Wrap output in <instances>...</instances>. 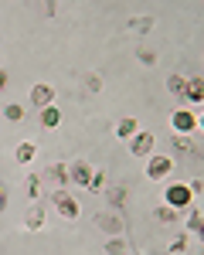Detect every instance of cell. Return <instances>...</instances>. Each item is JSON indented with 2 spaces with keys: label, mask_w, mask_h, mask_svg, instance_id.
Segmentation results:
<instances>
[{
  "label": "cell",
  "mask_w": 204,
  "mask_h": 255,
  "mask_svg": "<svg viewBox=\"0 0 204 255\" xmlns=\"http://www.w3.org/2000/svg\"><path fill=\"white\" fill-rule=\"evenodd\" d=\"M51 201H55V208H58L65 218H75V215H79V204H75V197H72V194L55 191V194H51Z\"/></svg>",
  "instance_id": "obj_1"
},
{
  "label": "cell",
  "mask_w": 204,
  "mask_h": 255,
  "mask_svg": "<svg viewBox=\"0 0 204 255\" xmlns=\"http://www.w3.org/2000/svg\"><path fill=\"white\" fill-rule=\"evenodd\" d=\"M167 204H170V208H184V204H191V187H187V184H174V187L167 191Z\"/></svg>",
  "instance_id": "obj_2"
},
{
  "label": "cell",
  "mask_w": 204,
  "mask_h": 255,
  "mask_svg": "<svg viewBox=\"0 0 204 255\" xmlns=\"http://www.w3.org/2000/svg\"><path fill=\"white\" fill-rule=\"evenodd\" d=\"M170 170H174V160H170V157H153V160H150V167H146V174L153 177V180H163Z\"/></svg>",
  "instance_id": "obj_3"
},
{
  "label": "cell",
  "mask_w": 204,
  "mask_h": 255,
  "mask_svg": "<svg viewBox=\"0 0 204 255\" xmlns=\"http://www.w3.org/2000/svg\"><path fill=\"white\" fill-rule=\"evenodd\" d=\"M31 102H34L38 109H44V106H51V102H55V92H51L48 85H34V89H31Z\"/></svg>",
  "instance_id": "obj_4"
},
{
  "label": "cell",
  "mask_w": 204,
  "mask_h": 255,
  "mask_svg": "<svg viewBox=\"0 0 204 255\" xmlns=\"http://www.w3.org/2000/svg\"><path fill=\"white\" fill-rule=\"evenodd\" d=\"M133 153H136V157H146V153H150V150H153V136H150V133H133Z\"/></svg>",
  "instance_id": "obj_5"
},
{
  "label": "cell",
  "mask_w": 204,
  "mask_h": 255,
  "mask_svg": "<svg viewBox=\"0 0 204 255\" xmlns=\"http://www.w3.org/2000/svg\"><path fill=\"white\" fill-rule=\"evenodd\" d=\"M96 225H99L102 232H112V235L122 232V218L119 215H105V211H102V215H96Z\"/></svg>",
  "instance_id": "obj_6"
},
{
  "label": "cell",
  "mask_w": 204,
  "mask_h": 255,
  "mask_svg": "<svg viewBox=\"0 0 204 255\" xmlns=\"http://www.w3.org/2000/svg\"><path fill=\"white\" fill-rule=\"evenodd\" d=\"M184 96H187V102H201V96H204V82L194 75L191 82H184Z\"/></svg>",
  "instance_id": "obj_7"
},
{
  "label": "cell",
  "mask_w": 204,
  "mask_h": 255,
  "mask_svg": "<svg viewBox=\"0 0 204 255\" xmlns=\"http://www.w3.org/2000/svg\"><path fill=\"white\" fill-rule=\"evenodd\" d=\"M68 177H72V180H75V184H85V187H89V180H92V167H89V163H75V167H72V170H68Z\"/></svg>",
  "instance_id": "obj_8"
},
{
  "label": "cell",
  "mask_w": 204,
  "mask_h": 255,
  "mask_svg": "<svg viewBox=\"0 0 204 255\" xmlns=\"http://www.w3.org/2000/svg\"><path fill=\"white\" fill-rule=\"evenodd\" d=\"M133 133H140V126H136V119H133V116H122L119 123H116V136L129 139Z\"/></svg>",
  "instance_id": "obj_9"
},
{
  "label": "cell",
  "mask_w": 204,
  "mask_h": 255,
  "mask_svg": "<svg viewBox=\"0 0 204 255\" xmlns=\"http://www.w3.org/2000/svg\"><path fill=\"white\" fill-rule=\"evenodd\" d=\"M194 126H198V119L191 116V113H187V109H181V113H177V116H174V129H181V133H191V129H194Z\"/></svg>",
  "instance_id": "obj_10"
},
{
  "label": "cell",
  "mask_w": 204,
  "mask_h": 255,
  "mask_svg": "<svg viewBox=\"0 0 204 255\" xmlns=\"http://www.w3.org/2000/svg\"><path fill=\"white\" fill-rule=\"evenodd\" d=\"M58 123H61V113L55 106H44V109H41V126H44V129H55Z\"/></svg>",
  "instance_id": "obj_11"
},
{
  "label": "cell",
  "mask_w": 204,
  "mask_h": 255,
  "mask_svg": "<svg viewBox=\"0 0 204 255\" xmlns=\"http://www.w3.org/2000/svg\"><path fill=\"white\" fill-rule=\"evenodd\" d=\"M24 225H27V228H31V232H34V228H41V225H44V211H41L38 204H34V208H31V211H27V215H24Z\"/></svg>",
  "instance_id": "obj_12"
},
{
  "label": "cell",
  "mask_w": 204,
  "mask_h": 255,
  "mask_svg": "<svg viewBox=\"0 0 204 255\" xmlns=\"http://www.w3.org/2000/svg\"><path fill=\"white\" fill-rule=\"evenodd\" d=\"M14 157H17L20 163H31V160L38 157V146H34V143H20V146H17V153H14Z\"/></svg>",
  "instance_id": "obj_13"
},
{
  "label": "cell",
  "mask_w": 204,
  "mask_h": 255,
  "mask_svg": "<svg viewBox=\"0 0 204 255\" xmlns=\"http://www.w3.org/2000/svg\"><path fill=\"white\" fill-rule=\"evenodd\" d=\"M48 177H51L55 184H68V170H65L61 163H51V167H48Z\"/></svg>",
  "instance_id": "obj_14"
},
{
  "label": "cell",
  "mask_w": 204,
  "mask_h": 255,
  "mask_svg": "<svg viewBox=\"0 0 204 255\" xmlns=\"http://www.w3.org/2000/svg\"><path fill=\"white\" fill-rule=\"evenodd\" d=\"M126 201H129V194H126V187H112V191H109V204H112V208H122Z\"/></svg>",
  "instance_id": "obj_15"
},
{
  "label": "cell",
  "mask_w": 204,
  "mask_h": 255,
  "mask_svg": "<svg viewBox=\"0 0 204 255\" xmlns=\"http://www.w3.org/2000/svg\"><path fill=\"white\" fill-rule=\"evenodd\" d=\"M89 191H92V194H102V191H105V174H99V170H92V180H89Z\"/></svg>",
  "instance_id": "obj_16"
},
{
  "label": "cell",
  "mask_w": 204,
  "mask_h": 255,
  "mask_svg": "<svg viewBox=\"0 0 204 255\" xmlns=\"http://www.w3.org/2000/svg\"><path fill=\"white\" fill-rule=\"evenodd\" d=\"M82 85H85V92H99V89H102V79L96 75V72H89V75L82 79Z\"/></svg>",
  "instance_id": "obj_17"
},
{
  "label": "cell",
  "mask_w": 204,
  "mask_h": 255,
  "mask_svg": "<svg viewBox=\"0 0 204 255\" xmlns=\"http://www.w3.org/2000/svg\"><path fill=\"white\" fill-rule=\"evenodd\" d=\"M153 218H157V221H174V218H177V211H174L170 204H160V208L153 211Z\"/></svg>",
  "instance_id": "obj_18"
},
{
  "label": "cell",
  "mask_w": 204,
  "mask_h": 255,
  "mask_svg": "<svg viewBox=\"0 0 204 255\" xmlns=\"http://www.w3.org/2000/svg\"><path fill=\"white\" fill-rule=\"evenodd\" d=\"M129 27H133V31H150V27H153V17H140V20H129Z\"/></svg>",
  "instance_id": "obj_19"
},
{
  "label": "cell",
  "mask_w": 204,
  "mask_h": 255,
  "mask_svg": "<svg viewBox=\"0 0 204 255\" xmlns=\"http://www.w3.org/2000/svg\"><path fill=\"white\" fill-rule=\"evenodd\" d=\"M187 228H191V232H201V228H204L201 211H191V221H187Z\"/></svg>",
  "instance_id": "obj_20"
},
{
  "label": "cell",
  "mask_w": 204,
  "mask_h": 255,
  "mask_svg": "<svg viewBox=\"0 0 204 255\" xmlns=\"http://www.w3.org/2000/svg\"><path fill=\"white\" fill-rule=\"evenodd\" d=\"M24 187H27V194H31V197H38V191H41V180H38V177H27V180H24Z\"/></svg>",
  "instance_id": "obj_21"
},
{
  "label": "cell",
  "mask_w": 204,
  "mask_h": 255,
  "mask_svg": "<svg viewBox=\"0 0 204 255\" xmlns=\"http://www.w3.org/2000/svg\"><path fill=\"white\" fill-rule=\"evenodd\" d=\"M167 85H170V92H174V96H184V79H181V75H174Z\"/></svg>",
  "instance_id": "obj_22"
},
{
  "label": "cell",
  "mask_w": 204,
  "mask_h": 255,
  "mask_svg": "<svg viewBox=\"0 0 204 255\" xmlns=\"http://www.w3.org/2000/svg\"><path fill=\"white\" fill-rule=\"evenodd\" d=\"M174 146H177V150H191V153L198 150V146H194V143H191L187 136H177V139H174Z\"/></svg>",
  "instance_id": "obj_23"
},
{
  "label": "cell",
  "mask_w": 204,
  "mask_h": 255,
  "mask_svg": "<svg viewBox=\"0 0 204 255\" xmlns=\"http://www.w3.org/2000/svg\"><path fill=\"white\" fill-rule=\"evenodd\" d=\"M3 116H7V119H14V123H17V119L24 116V109H20V106H7V109H3Z\"/></svg>",
  "instance_id": "obj_24"
},
{
  "label": "cell",
  "mask_w": 204,
  "mask_h": 255,
  "mask_svg": "<svg viewBox=\"0 0 204 255\" xmlns=\"http://www.w3.org/2000/svg\"><path fill=\"white\" fill-rule=\"evenodd\" d=\"M105 252H126V242H105Z\"/></svg>",
  "instance_id": "obj_25"
},
{
  "label": "cell",
  "mask_w": 204,
  "mask_h": 255,
  "mask_svg": "<svg viewBox=\"0 0 204 255\" xmlns=\"http://www.w3.org/2000/svg\"><path fill=\"white\" fill-rule=\"evenodd\" d=\"M184 249H187V238H177V242L170 245V252H184Z\"/></svg>",
  "instance_id": "obj_26"
},
{
  "label": "cell",
  "mask_w": 204,
  "mask_h": 255,
  "mask_svg": "<svg viewBox=\"0 0 204 255\" xmlns=\"http://www.w3.org/2000/svg\"><path fill=\"white\" fill-rule=\"evenodd\" d=\"M7 208V191H3V184H0V211Z\"/></svg>",
  "instance_id": "obj_27"
},
{
  "label": "cell",
  "mask_w": 204,
  "mask_h": 255,
  "mask_svg": "<svg viewBox=\"0 0 204 255\" xmlns=\"http://www.w3.org/2000/svg\"><path fill=\"white\" fill-rule=\"evenodd\" d=\"M3 85H7V75H3V72H0V89H3Z\"/></svg>",
  "instance_id": "obj_28"
}]
</instances>
